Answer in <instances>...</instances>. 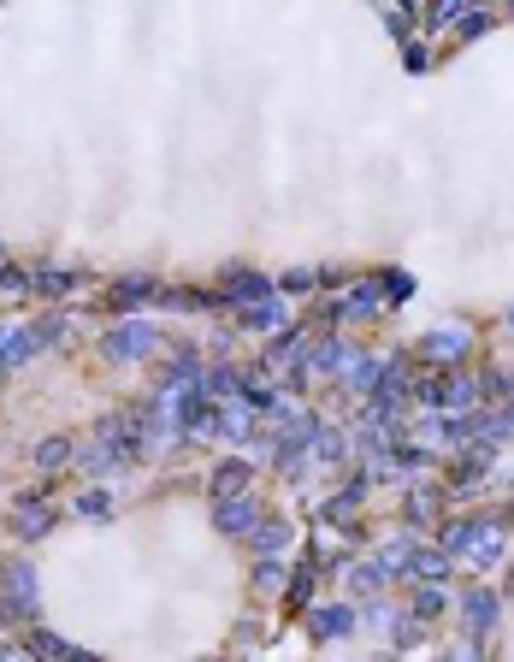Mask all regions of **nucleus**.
<instances>
[{
  "label": "nucleus",
  "mask_w": 514,
  "mask_h": 662,
  "mask_svg": "<svg viewBox=\"0 0 514 662\" xmlns=\"http://www.w3.org/2000/svg\"><path fill=\"white\" fill-rule=\"evenodd\" d=\"M503 544H509V527L497 515H473V521H450L444 527V550H450L455 562L479 568V574L503 562Z\"/></svg>",
  "instance_id": "1"
},
{
  "label": "nucleus",
  "mask_w": 514,
  "mask_h": 662,
  "mask_svg": "<svg viewBox=\"0 0 514 662\" xmlns=\"http://www.w3.org/2000/svg\"><path fill=\"white\" fill-rule=\"evenodd\" d=\"M154 349H160V331L148 326V320H119V326L101 337V355L119 361V367H125V361H148Z\"/></svg>",
  "instance_id": "2"
},
{
  "label": "nucleus",
  "mask_w": 514,
  "mask_h": 662,
  "mask_svg": "<svg viewBox=\"0 0 514 662\" xmlns=\"http://www.w3.org/2000/svg\"><path fill=\"white\" fill-rule=\"evenodd\" d=\"M260 521V503L249 491H231V497H213V527L225 532V538H249Z\"/></svg>",
  "instance_id": "3"
},
{
  "label": "nucleus",
  "mask_w": 514,
  "mask_h": 662,
  "mask_svg": "<svg viewBox=\"0 0 514 662\" xmlns=\"http://www.w3.org/2000/svg\"><path fill=\"white\" fill-rule=\"evenodd\" d=\"M0 597L12 603V615H18V621H30V615L42 609V597H36V574H30L24 562H12V568H0Z\"/></svg>",
  "instance_id": "4"
},
{
  "label": "nucleus",
  "mask_w": 514,
  "mask_h": 662,
  "mask_svg": "<svg viewBox=\"0 0 514 662\" xmlns=\"http://www.w3.org/2000/svg\"><path fill=\"white\" fill-rule=\"evenodd\" d=\"M450 550H444V544H438V550H420V544H414V550H408V562H402V580H414V586H444V580H450Z\"/></svg>",
  "instance_id": "5"
},
{
  "label": "nucleus",
  "mask_w": 514,
  "mask_h": 662,
  "mask_svg": "<svg viewBox=\"0 0 514 662\" xmlns=\"http://www.w3.org/2000/svg\"><path fill=\"white\" fill-rule=\"evenodd\" d=\"M249 414H255V408H249V402L237 397H219L213 402V426H207V438H231V444H243V438H249V432H255V420H249Z\"/></svg>",
  "instance_id": "6"
},
{
  "label": "nucleus",
  "mask_w": 514,
  "mask_h": 662,
  "mask_svg": "<svg viewBox=\"0 0 514 662\" xmlns=\"http://www.w3.org/2000/svg\"><path fill=\"white\" fill-rule=\"evenodd\" d=\"M278 290V278H266V272H249V266H237V272H225V308H249L260 296H272Z\"/></svg>",
  "instance_id": "7"
},
{
  "label": "nucleus",
  "mask_w": 514,
  "mask_h": 662,
  "mask_svg": "<svg viewBox=\"0 0 514 662\" xmlns=\"http://www.w3.org/2000/svg\"><path fill=\"white\" fill-rule=\"evenodd\" d=\"M497 615H503V597L491 592V586H467V592H461V621H467L473 633H491Z\"/></svg>",
  "instance_id": "8"
},
{
  "label": "nucleus",
  "mask_w": 514,
  "mask_h": 662,
  "mask_svg": "<svg viewBox=\"0 0 514 662\" xmlns=\"http://www.w3.org/2000/svg\"><path fill=\"white\" fill-rule=\"evenodd\" d=\"M479 397H485L479 379H467V373H438V408H444V414H473Z\"/></svg>",
  "instance_id": "9"
},
{
  "label": "nucleus",
  "mask_w": 514,
  "mask_h": 662,
  "mask_svg": "<svg viewBox=\"0 0 514 662\" xmlns=\"http://www.w3.org/2000/svg\"><path fill=\"white\" fill-rule=\"evenodd\" d=\"M237 320H243L249 331H284V320H290L284 290H272V296H260V302H249V308H237Z\"/></svg>",
  "instance_id": "10"
},
{
  "label": "nucleus",
  "mask_w": 514,
  "mask_h": 662,
  "mask_svg": "<svg viewBox=\"0 0 514 662\" xmlns=\"http://www.w3.org/2000/svg\"><path fill=\"white\" fill-rule=\"evenodd\" d=\"M467 343H473V337H467L461 326H444V331H432V337L420 343V355H426L432 367H450V361H461V355H467Z\"/></svg>",
  "instance_id": "11"
},
{
  "label": "nucleus",
  "mask_w": 514,
  "mask_h": 662,
  "mask_svg": "<svg viewBox=\"0 0 514 662\" xmlns=\"http://www.w3.org/2000/svg\"><path fill=\"white\" fill-rule=\"evenodd\" d=\"M36 349H42L36 326H6V331H0V367H6V373H12V367H24Z\"/></svg>",
  "instance_id": "12"
},
{
  "label": "nucleus",
  "mask_w": 514,
  "mask_h": 662,
  "mask_svg": "<svg viewBox=\"0 0 514 662\" xmlns=\"http://www.w3.org/2000/svg\"><path fill=\"white\" fill-rule=\"evenodd\" d=\"M142 302H160V284H154V278H119L113 296H107L113 314H130V308H142Z\"/></svg>",
  "instance_id": "13"
},
{
  "label": "nucleus",
  "mask_w": 514,
  "mask_h": 662,
  "mask_svg": "<svg viewBox=\"0 0 514 662\" xmlns=\"http://www.w3.org/2000/svg\"><path fill=\"white\" fill-rule=\"evenodd\" d=\"M290 538H296L290 521H266V515H260L255 532H249V550H255V556H284V550H290Z\"/></svg>",
  "instance_id": "14"
},
{
  "label": "nucleus",
  "mask_w": 514,
  "mask_h": 662,
  "mask_svg": "<svg viewBox=\"0 0 514 662\" xmlns=\"http://www.w3.org/2000/svg\"><path fill=\"white\" fill-rule=\"evenodd\" d=\"M308 621H314V639H349L355 633V609H343V603H320Z\"/></svg>",
  "instance_id": "15"
},
{
  "label": "nucleus",
  "mask_w": 514,
  "mask_h": 662,
  "mask_svg": "<svg viewBox=\"0 0 514 662\" xmlns=\"http://www.w3.org/2000/svg\"><path fill=\"white\" fill-rule=\"evenodd\" d=\"M237 397L249 402L255 414H272V402H278V385H272V367H255V373H243V385H237Z\"/></svg>",
  "instance_id": "16"
},
{
  "label": "nucleus",
  "mask_w": 514,
  "mask_h": 662,
  "mask_svg": "<svg viewBox=\"0 0 514 662\" xmlns=\"http://www.w3.org/2000/svg\"><path fill=\"white\" fill-rule=\"evenodd\" d=\"M349 290H355V296H343V314H355V320H367V314H379V308L390 302L385 290H379V278H355Z\"/></svg>",
  "instance_id": "17"
},
{
  "label": "nucleus",
  "mask_w": 514,
  "mask_h": 662,
  "mask_svg": "<svg viewBox=\"0 0 514 662\" xmlns=\"http://www.w3.org/2000/svg\"><path fill=\"white\" fill-rule=\"evenodd\" d=\"M77 284H83V278L65 272V266H36V296H42V302H65Z\"/></svg>",
  "instance_id": "18"
},
{
  "label": "nucleus",
  "mask_w": 514,
  "mask_h": 662,
  "mask_svg": "<svg viewBox=\"0 0 514 662\" xmlns=\"http://www.w3.org/2000/svg\"><path fill=\"white\" fill-rule=\"evenodd\" d=\"M213 497H231V491H249V462H219L213 479H207Z\"/></svg>",
  "instance_id": "19"
},
{
  "label": "nucleus",
  "mask_w": 514,
  "mask_h": 662,
  "mask_svg": "<svg viewBox=\"0 0 514 662\" xmlns=\"http://www.w3.org/2000/svg\"><path fill=\"white\" fill-rule=\"evenodd\" d=\"M48 527H54V509H36V497H24V503H18V538L36 544Z\"/></svg>",
  "instance_id": "20"
},
{
  "label": "nucleus",
  "mask_w": 514,
  "mask_h": 662,
  "mask_svg": "<svg viewBox=\"0 0 514 662\" xmlns=\"http://www.w3.org/2000/svg\"><path fill=\"white\" fill-rule=\"evenodd\" d=\"M314 462H349V444H343V432H337V426H320V432H314Z\"/></svg>",
  "instance_id": "21"
},
{
  "label": "nucleus",
  "mask_w": 514,
  "mask_h": 662,
  "mask_svg": "<svg viewBox=\"0 0 514 662\" xmlns=\"http://www.w3.org/2000/svg\"><path fill=\"white\" fill-rule=\"evenodd\" d=\"M65 462H77V444H71V438H48V444H36V467H42V473H60Z\"/></svg>",
  "instance_id": "22"
},
{
  "label": "nucleus",
  "mask_w": 514,
  "mask_h": 662,
  "mask_svg": "<svg viewBox=\"0 0 514 662\" xmlns=\"http://www.w3.org/2000/svg\"><path fill=\"white\" fill-rule=\"evenodd\" d=\"M24 651H36V657H83L77 645H65L60 633H48V627H36V633L24 639Z\"/></svg>",
  "instance_id": "23"
},
{
  "label": "nucleus",
  "mask_w": 514,
  "mask_h": 662,
  "mask_svg": "<svg viewBox=\"0 0 514 662\" xmlns=\"http://www.w3.org/2000/svg\"><path fill=\"white\" fill-rule=\"evenodd\" d=\"M314 574H320V556H308V562L284 580V597H290V603H308V597H314Z\"/></svg>",
  "instance_id": "24"
},
{
  "label": "nucleus",
  "mask_w": 514,
  "mask_h": 662,
  "mask_svg": "<svg viewBox=\"0 0 514 662\" xmlns=\"http://www.w3.org/2000/svg\"><path fill=\"white\" fill-rule=\"evenodd\" d=\"M438 509H444V497H438V491H408V503H402V515H408V521H420V527H426V521H438Z\"/></svg>",
  "instance_id": "25"
},
{
  "label": "nucleus",
  "mask_w": 514,
  "mask_h": 662,
  "mask_svg": "<svg viewBox=\"0 0 514 662\" xmlns=\"http://www.w3.org/2000/svg\"><path fill=\"white\" fill-rule=\"evenodd\" d=\"M0 290H6V296H36V272H30V266L0 261Z\"/></svg>",
  "instance_id": "26"
},
{
  "label": "nucleus",
  "mask_w": 514,
  "mask_h": 662,
  "mask_svg": "<svg viewBox=\"0 0 514 662\" xmlns=\"http://www.w3.org/2000/svg\"><path fill=\"white\" fill-rule=\"evenodd\" d=\"M284 580H290L284 556H260V562H255V586H260V592H284Z\"/></svg>",
  "instance_id": "27"
},
{
  "label": "nucleus",
  "mask_w": 514,
  "mask_h": 662,
  "mask_svg": "<svg viewBox=\"0 0 514 662\" xmlns=\"http://www.w3.org/2000/svg\"><path fill=\"white\" fill-rule=\"evenodd\" d=\"M444 615V592L438 586H414V621H438Z\"/></svg>",
  "instance_id": "28"
},
{
  "label": "nucleus",
  "mask_w": 514,
  "mask_h": 662,
  "mask_svg": "<svg viewBox=\"0 0 514 662\" xmlns=\"http://www.w3.org/2000/svg\"><path fill=\"white\" fill-rule=\"evenodd\" d=\"M201 385H207V397H237V385H243V373H237V367H213V373H207Z\"/></svg>",
  "instance_id": "29"
},
{
  "label": "nucleus",
  "mask_w": 514,
  "mask_h": 662,
  "mask_svg": "<svg viewBox=\"0 0 514 662\" xmlns=\"http://www.w3.org/2000/svg\"><path fill=\"white\" fill-rule=\"evenodd\" d=\"M77 515H83V521H107V515H113V497H107V491H83V497H77Z\"/></svg>",
  "instance_id": "30"
},
{
  "label": "nucleus",
  "mask_w": 514,
  "mask_h": 662,
  "mask_svg": "<svg viewBox=\"0 0 514 662\" xmlns=\"http://www.w3.org/2000/svg\"><path fill=\"white\" fill-rule=\"evenodd\" d=\"M65 331H71V314H48V320H36V337L54 349V343H65Z\"/></svg>",
  "instance_id": "31"
},
{
  "label": "nucleus",
  "mask_w": 514,
  "mask_h": 662,
  "mask_svg": "<svg viewBox=\"0 0 514 662\" xmlns=\"http://www.w3.org/2000/svg\"><path fill=\"white\" fill-rule=\"evenodd\" d=\"M379 284H385L390 302H408V290H414V278H408V272H396V266H390V272H379Z\"/></svg>",
  "instance_id": "32"
},
{
  "label": "nucleus",
  "mask_w": 514,
  "mask_h": 662,
  "mask_svg": "<svg viewBox=\"0 0 514 662\" xmlns=\"http://www.w3.org/2000/svg\"><path fill=\"white\" fill-rule=\"evenodd\" d=\"M308 284H320V272H308V266H302V272H284V278H278V290H284V296H308Z\"/></svg>",
  "instance_id": "33"
},
{
  "label": "nucleus",
  "mask_w": 514,
  "mask_h": 662,
  "mask_svg": "<svg viewBox=\"0 0 514 662\" xmlns=\"http://www.w3.org/2000/svg\"><path fill=\"white\" fill-rule=\"evenodd\" d=\"M479 391H485V397H514V385H509V373H503V367L479 373Z\"/></svg>",
  "instance_id": "34"
},
{
  "label": "nucleus",
  "mask_w": 514,
  "mask_h": 662,
  "mask_svg": "<svg viewBox=\"0 0 514 662\" xmlns=\"http://www.w3.org/2000/svg\"><path fill=\"white\" fill-rule=\"evenodd\" d=\"M491 30V12H473V18H455V36L467 42V36H485Z\"/></svg>",
  "instance_id": "35"
},
{
  "label": "nucleus",
  "mask_w": 514,
  "mask_h": 662,
  "mask_svg": "<svg viewBox=\"0 0 514 662\" xmlns=\"http://www.w3.org/2000/svg\"><path fill=\"white\" fill-rule=\"evenodd\" d=\"M461 18V0H432V12H426V24H455Z\"/></svg>",
  "instance_id": "36"
},
{
  "label": "nucleus",
  "mask_w": 514,
  "mask_h": 662,
  "mask_svg": "<svg viewBox=\"0 0 514 662\" xmlns=\"http://www.w3.org/2000/svg\"><path fill=\"white\" fill-rule=\"evenodd\" d=\"M402 54H408V71H426V66H432V54H426V42H408Z\"/></svg>",
  "instance_id": "37"
},
{
  "label": "nucleus",
  "mask_w": 514,
  "mask_h": 662,
  "mask_svg": "<svg viewBox=\"0 0 514 662\" xmlns=\"http://www.w3.org/2000/svg\"><path fill=\"white\" fill-rule=\"evenodd\" d=\"M503 414H509V426H514V397H509V408H503Z\"/></svg>",
  "instance_id": "38"
},
{
  "label": "nucleus",
  "mask_w": 514,
  "mask_h": 662,
  "mask_svg": "<svg viewBox=\"0 0 514 662\" xmlns=\"http://www.w3.org/2000/svg\"><path fill=\"white\" fill-rule=\"evenodd\" d=\"M509 331H514V308H509Z\"/></svg>",
  "instance_id": "39"
},
{
  "label": "nucleus",
  "mask_w": 514,
  "mask_h": 662,
  "mask_svg": "<svg viewBox=\"0 0 514 662\" xmlns=\"http://www.w3.org/2000/svg\"><path fill=\"white\" fill-rule=\"evenodd\" d=\"M0 379H6V367H0Z\"/></svg>",
  "instance_id": "40"
}]
</instances>
